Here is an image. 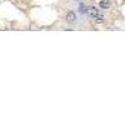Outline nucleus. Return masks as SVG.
Masks as SVG:
<instances>
[{"label": "nucleus", "mask_w": 125, "mask_h": 125, "mask_svg": "<svg viewBox=\"0 0 125 125\" xmlns=\"http://www.w3.org/2000/svg\"><path fill=\"white\" fill-rule=\"evenodd\" d=\"M94 21H95L96 24H103L104 21H105V18H104L101 14H99V15H96L95 18H94Z\"/></svg>", "instance_id": "obj_4"}, {"label": "nucleus", "mask_w": 125, "mask_h": 125, "mask_svg": "<svg viewBox=\"0 0 125 125\" xmlns=\"http://www.w3.org/2000/svg\"><path fill=\"white\" fill-rule=\"evenodd\" d=\"M88 14L94 19V18H95L96 15H99L100 13H99V10H98V8H95V6H90L89 8V10H88Z\"/></svg>", "instance_id": "obj_3"}, {"label": "nucleus", "mask_w": 125, "mask_h": 125, "mask_svg": "<svg viewBox=\"0 0 125 125\" xmlns=\"http://www.w3.org/2000/svg\"><path fill=\"white\" fill-rule=\"evenodd\" d=\"M76 20H78L76 13L73 11V10H69V11L66 13V15H65V21L68 24H74V23H76Z\"/></svg>", "instance_id": "obj_1"}, {"label": "nucleus", "mask_w": 125, "mask_h": 125, "mask_svg": "<svg viewBox=\"0 0 125 125\" xmlns=\"http://www.w3.org/2000/svg\"><path fill=\"white\" fill-rule=\"evenodd\" d=\"M99 6L103 10H108V9H110L111 3H110V0H100V1H99Z\"/></svg>", "instance_id": "obj_2"}, {"label": "nucleus", "mask_w": 125, "mask_h": 125, "mask_svg": "<svg viewBox=\"0 0 125 125\" xmlns=\"http://www.w3.org/2000/svg\"><path fill=\"white\" fill-rule=\"evenodd\" d=\"M88 10H89V8H88L86 5L80 4V6H79V11H80V14H88Z\"/></svg>", "instance_id": "obj_5"}]
</instances>
